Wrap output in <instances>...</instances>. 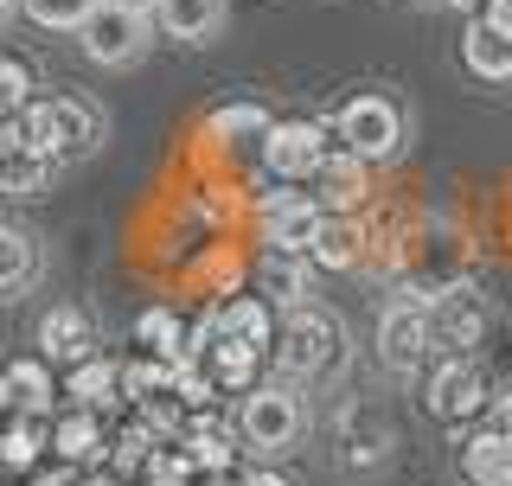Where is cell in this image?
Returning <instances> with one entry per match:
<instances>
[{
	"label": "cell",
	"mask_w": 512,
	"mask_h": 486,
	"mask_svg": "<svg viewBox=\"0 0 512 486\" xmlns=\"http://www.w3.org/2000/svg\"><path fill=\"white\" fill-rule=\"evenodd\" d=\"M346 320L333 314V307H288L276 320V346H269V359H276L282 384H333L346 371Z\"/></svg>",
	"instance_id": "1"
},
{
	"label": "cell",
	"mask_w": 512,
	"mask_h": 486,
	"mask_svg": "<svg viewBox=\"0 0 512 486\" xmlns=\"http://www.w3.org/2000/svg\"><path fill=\"white\" fill-rule=\"evenodd\" d=\"M301 429H308V410H301L295 384H256L244 397V410H237V435L250 442V455L276 461L288 448L301 442Z\"/></svg>",
	"instance_id": "2"
},
{
	"label": "cell",
	"mask_w": 512,
	"mask_h": 486,
	"mask_svg": "<svg viewBox=\"0 0 512 486\" xmlns=\"http://www.w3.org/2000/svg\"><path fill=\"white\" fill-rule=\"evenodd\" d=\"M333 135H340V148L359 154L365 167H384V160L404 148V109L384 90H359L340 116H333Z\"/></svg>",
	"instance_id": "3"
},
{
	"label": "cell",
	"mask_w": 512,
	"mask_h": 486,
	"mask_svg": "<svg viewBox=\"0 0 512 486\" xmlns=\"http://www.w3.org/2000/svg\"><path fill=\"white\" fill-rule=\"evenodd\" d=\"M423 403L442 416L448 429H455V442H468V435H474V416L493 410V378H487V365L468 359V352H461V359H442L436 371H429Z\"/></svg>",
	"instance_id": "4"
},
{
	"label": "cell",
	"mask_w": 512,
	"mask_h": 486,
	"mask_svg": "<svg viewBox=\"0 0 512 486\" xmlns=\"http://www.w3.org/2000/svg\"><path fill=\"white\" fill-rule=\"evenodd\" d=\"M378 359L397 378H423V365L436 359V327H429V295H397L378 320Z\"/></svg>",
	"instance_id": "5"
},
{
	"label": "cell",
	"mask_w": 512,
	"mask_h": 486,
	"mask_svg": "<svg viewBox=\"0 0 512 486\" xmlns=\"http://www.w3.org/2000/svg\"><path fill=\"white\" fill-rule=\"evenodd\" d=\"M327 154H333V148H327V128L308 122V116L276 122V128H269V141H263V167H269V180H282V186L314 180Z\"/></svg>",
	"instance_id": "6"
},
{
	"label": "cell",
	"mask_w": 512,
	"mask_h": 486,
	"mask_svg": "<svg viewBox=\"0 0 512 486\" xmlns=\"http://www.w3.org/2000/svg\"><path fill=\"white\" fill-rule=\"evenodd\" d=\"M77 39H84L90 64H135L141 52H148V39H154V20L148 13H122V7L103 0V7L77 26Z\"/></svg>",
	"instance_id": "7"
},
{
	"label": "cell",
	"mask_w": 512,
	"mask_h": 486,
	"mask_svg": "<svg viewBox=\"0 0 512 486\" xmlns=\"http://www.w3.org/2000/svg\"><path fill=\"white\" fill-rule=\"evenodd\" d=\"M320 199L314 192H263V237H269V250H282V256H308V243L320 231Z\"/></svg>",
	"instance_id": "8"
},
{
	"label": "cell",
	"mask_w": 512,
	"mask_h": 486,
	"mask_svg": "<svg viewBox=\"0 0 512 486\" xmlns=\"http://www.w3.org/2000/svg\"><path fill=\"white\" fill-rule=\"evenodd\" d=\"M192 359L212 371V384H218L224 397H250V391H256V371H263L269 352L237 346V339H224V333H212V327H199V333H192Z\"/></svg>",
	"instance_id": "9"
},
{
	"label": "cell",
	"mask_w": 512,
	"mask_h": 486,
	"mask_svg": "<svg viewBox=\"0 0 512 486\" xmlns=\"http://www.w3.org/2000/svg\"><path fill=\"white\" fill-rule=\"evenodd\" d=\"M429 327H436V352L461 359L487 333V301L474 288H442V295H429Z\"/></svg>",
	"instance_id": "10"
},
{
	"label": "cell",
	"mask_w": 512,
	"mask_h": 486,
	"mask_svg": "<svg viewBox=\"0 0 512 486\" xmlns=\"http://www.w3.org/2000/svg\"><path fill=\"white\" fill-rule=\"evenodd\" d=\"M39 359L45 365H84V359H96V327H90V314L84 307H45V320H39Z\"/></svg>",
	"instance_id": "11"
},
{
	"label": "cell",
	"mask_w": 512,
	"mask_h": 486,
	"mask_svg": "<svg viewBox=\"0 0 512 486\" xmlns=\"http://www.w3.org/2000/svg\"><path fill=\"white\" fill-rule=\"evenodd\" d=\"M52 461H64V467H96V461H109L103 416H96V410H77V403H64V410L52 416Z\"/></svg>",
	"instance_id": "12"
},
{
	"label": "cell",
	"mask_w": 512,
	"mask_h": 486,
	"mask_svg": "<svg viewBox=\"0 0 512 486\" xmlns=\"http://www.w3.org/2000/svg\"><path fill=\"white\" fill-rule=\"evenodd\" d=\"M365 180H372V167H365L359 154H346V148H333L327 160H320V173H314V199H320V212H359L365 205Z\"/></svg>",
	"instance_id": "13"
},
{
	"label": "cell",
	"mask_w": 512,
	"mask_h": 486,
	"mask_svg": "<svg viewBox=\"0 0 512 486\" xmlns=\"http://www.w3.org/2000/svg\"><path fill=\"white\" fill-rule=\"evenodd\" d=\"M0 397L13 416H58V378L45 359H13L0 371Z\"/></svg>",
	"instance_id": "14"
},
{
	"label": "cell",
	"mask_w": 512,
	"mask_h": 486,
	"mask_svg": "<svg viewBox=\"0 0 512 486\" xmlns=\"http://www.w3.org/2000/svg\"><path fill=\"white\" fill-rule=\"evenodd\" d=\"M52 455V416H13L0 429V474L7 480H32Z\"/></svg>",
	"instance_id": "15"
},
{
	"label": "cell",
	"mask_w": 512,
	"mask_h": 486,
	"mask_svg": "<svg viewBox=\"0 0 512 486\" xmlns=\"http://www.w3.org/2000/svg\"><path fill=\"white\" fill-rule=\"evenodd\" d=\"M205 327L224 333V339H237V346L269 352V346H276V307H269L263 295H237L231 307H212V314H205Z\"/></svg>",
	"instance_id": "16"
},
{
	"label": "cell",
	"mask_w": 512,
	"mask_h": 486,
	"mask_svg": "<svg viewBox=\"0 0 512 486\" xmlns=\"http://www.w3.org/2000/svg\"><path fill=\"white\" fill-rule=\"evenodd\" d=\"M20 141L45 160H71V116H64V96H32L20 109Z\"/></svg>",
	"instance_id": "17"
},
{
	"label": "cell",
	"mask_w": 512,
	"mask_h": 486,
	"mask_svg": "<svg viewBox=\"0 0 512 486\" xmlns=\"http://www.w3.org/2000/svg\"><path fill=\"white\" fill-rule=\"evenodd\" d=\"M461 474H468V486H512V435L500 423L474 429L461 442Z\"/></svg>",
	"instance_id": "18"
},
{
	"label": "cell",
	"mask_w": 512,
	"mask_h": 486,
	"mask_svg": "<svg viewBox=\"0 0 512 486\" xmlns=\"http://www.w3.org/2000/svg\"><path fill=\"white\" fill-rule=\"evenodd\" d=\"M64 397L77 403V410H96V416H109L122 403V365L116 359H84V365H71L64 371Z\"/></svg>",
	"instance_id": "19"
},
{
	"label": "cell",
	"mask_w": 512,
	"mask_h": 486,
	"mask_svg": "<svg viewBox=\"0 0 512 486\" xmlns=\"http://www.w3.org/2000/svg\"><path fill=\"white\" fill-rule=\"evenodd\" d=\"M154 26L167 32L173 45H205V39H218V26H224V0H160Z\"/></svg>",
	"instance_id": "20"
},
{
	"label": "cell",
	"mask_w": 512,
	"mask_h": 486,
	"mask_svg": "<svg viewBox=\"0 0 512 486\" xmlns=\"http://www.w3.org/2000/svg\"><path fill=\"white\" fill-rule=\"evenodd\" d=\"M205 128H212V141L224 154H256V160H263V141H269L276 122H269V109H256V103H224Z\"/></svg>",
	"instance_id": "21"
},
{
	"label": "cell",
	"mask_w": 512,
	"mask_h": 486,
	"mask_svg": "<svg viewBox=\"0 0 512 486\" xmlns=\"http://www.w3.org/2000/svg\"><path fill=\"white\" fill-rule=\"evenodd\" d=\"M45 256H39V237L32 231H13V224H0V301H20L32 282H39Z\"/></svg>",
	"instance_id": "22"
},
{
	"label": "cell",
	"mask_w": 512,
	"mask_h": 486,
	"mask_svg": "<svg viewBox=\"0 0 512 486\" xmlns=\"http://www.w3.org/2000/svg\"><path fill=\"white\" fill-rule=\"evenodd\" d=\"M180 448H186V461L199 467V474H231V461H237L231 429H224V416H212V410H199V416L186 423Z\"/></svg>",
	"instance_id": "23"
},
{
	"label": "cell",
	"mask_w": 512,
	"mask_h": 486,
	"mask_svg": "<svg viewBox=\"0 0 512 486\" xmlns=\"http://www.w3.org/2000/svg\"><path fill=\"white\" fill-rule=\"evenodd\" d=\"M359 256H365V231H359V224H352L346 212L320 218V231L308 243V263L314 269H359Z\"/></svg>",
	"instance_id": "24"
},
{
	"label": "cell",
	"mask_w": 512,
	"mask_h": 486,
	"mask_svg": "<svg viewBox=\"0 0 512 486\" xmlns=\"http://www.w3.org/2000/svg\"><path fill=\"white\" fill-rule=\"evenodd\" d=\"M461 64H468L474 77H487V84H512V39L493 32L487 20H474L461 32Z\"/></svg>",
	"instance_id": "25"
},
{
	"label": "cell",
	"mask_w": 512,
	"mask_h": 486,
	"mask_svg": "<svg viewBox=\"0 0 512 486\" xmlns=\"http://www.w3.org/2000/svg\"><path fill=\"white\" fill-rule=\"evenodd\" d=\"M135 346L148 352V359H167V365L192 359V333H186V320L173 314V307H148V314L135 320Z\"/></svg>",
	"instance_id": "26"
},
{
	"label": "cell",
	"mask_w": 512,
	"mask_h": 486,
	"mask_svg": "<svg viewBox=\"0 0 512 486\" xmlns=\"http://www.w3.org/2000/svg\"><path fill=\"white\" fill-rule=\"evenodd\" d=\"M308 256H282V250H269L263 256V269H256V288H263V301L269 307H301V295H308Z\"/></svg>",
	"instance_id": "27"
},
{
	"label": "cell",
	"mask_w": 512,
	"mask_h": 486,
	"mask_svg": "<svg viewBox=\"0 0 512 486\" xmlns=\"http://www.w3.org/2000/svg\"><path fill=\"white\" fill-rule=\"evenodd\" d=\"M58 167H64V160H45V154H32V148H13V154H0V192H13V199H39V192L58 180Z\"/></svg>",
	"instance_id": "28"
},
{
	"label": "cell",
	"mask_w": 512,
	"mask_h": 486,
	"mask_svg": "<svg viewBox=\"0 0 512 486\" xmlns=\"http://www.w3.org/2000/svg\"><path fill=\"white\" fill-rule=\"evenodd\" d=\"M160 448V435L148 429V423H122L116 435H109V474H141V467H148V455Z\"/></svg>",
	"instance_id": "29"
},
{
	"label": "cell",
	"mask_w": 512,
	"mask_h": 486,
	"mask_svg": "<svg viewBox=\"0 0 512 486\" xmlns=\"http://www.w3.org/2000/svg\"><path fill=\"white\" fill-rule=\"evenodd\" d=\"M218 384H212V371H205L199 359H180V365H173V403H180V410H192V416H199V410H218Z\"/></svg>",
	"instance_id": "30"
},
{
	"label": "cell",
	"mask_w": 512,
	"mask_h": 486,
	"mask_svg": "<svg viewBox=\"0 0 512 486\" xmlns=\"http://www.w3.org/2000/svg\"><path fill=\"white\" fill-rule=\"evenodd\" d=\"M96 7H103V0H20V13L45 32H77Z\"/></svg>",
	"instance_id": "31"
},
{
	"label": "cell",
	"mask_w": 512,
	"mask_h": 486,
	"mask_svg": "<svg viewBox=\"0 0 512 486\" xmlns=\"http://www.w3.org/2000/svg\"><path fill=\"white\" fill-rule=\"evenodd\" d=\"M122 397H128V403L173 397V365H167V359H135V365H122Z\"/></svg>",
	"instance_id": "32"
},
{
	"label": "cell",
	"mask_w": 512,
	"mask_h": 486,
	"mask_svg": "<svg viewBox=\"0 0 512 486\" xmlns=\"http://www.w3.org/2000/svg\"><path fill=\"white\" fill-rule=\"evenodd\" d=\"M141 486H199V467L186 461L180 442H160L148 455V467H141Z\"/></svg>",
	"instance_id": "33"
},
{
	"label": "cell",
	"mask_w": 512,
	"mask_h": 486,
	"mask_svg": "<svg viewBox=\"0 0 512 486\" xmlns=\"http://www.w3.org/2000/svg\"><path fill=\"white\" fill-rule=\"evenodd\" d=\"M64 116H71V160L96 154V141H103V109H96V103H84V96H71V90H64Z\"/></svg>",
	"instance_id": "34"
},
{
	"label": "cell",
	"mask_w": 512,
	"mask_h": 486,
	"mask_svg": "<svg viewBox=\"0 0 512 486\" xmlns=\"http://www.w3.org/2000/svg\"><path fill=\"white\" fill-rule=\"evenodd\" d=\"M32 103V64L20 52H0V116H20Z\"/></svg>",
	"instance_id": "35"
},
{
	"label": "cell",
	"mask_w": 512,
	"mask_h": 486,
	"mask_svg": "<svg viewBox=\"0 0 512 486\" xmlns=\"http://www.w3.org/2000/svg\"><path fill=\"white\" fill-rule=\"evenodd\" d=\"M141 423H148L160 442H180L186 435V416H180V403L173 397H154V403H141Z\"/></svg>",
	"instance_id": "36"
},
{
	"label": "cell",
	"mask_w": 512,
	"mask_h": 486,
	"mask_svg": "<svg viewBox=\"0 0 512 486\" xmlns=\"http://www.w3.org/2000/svg\"><path fill=\"white\" fill-rule=\"evenodd\" d=\"M84 474H77V467H64V461H52V467H39V474H32V486H77Z\"/></svg>",
	"instance_id": "37"
},
{
	"label": "cell",
	"mask_w": 512,
	"mask_h": 486,
	"mask_svg": "<svg viewBox=\"0 0 512 486\" xmlns=\"http://www.w3.org/2000/svg\"><path fill=\"white\" fill-rule=\"evenodd\" d=\"M13 148H26V141H20V116H0V154H13Z\"/></svg>",
	"instance_id": "38"
},
{
	"label": "cell",
	"mask_w": 512,
	"mask_h": 486,
	"mask_svg": "<svg viewBox=\"0 0 512 486\" xmlns=\"http://www.w3.org/2000/svg\"><path fill=\"white\" fill-rule=\"evenodd\" d=\"M77 486H128V480H122V474H109V467H90V474L77 480Z\"/></svg>",
	"instance_id": "39"
},
{
	"label": "cell",
	"mask_w": 512,
	"mask_h": 486,
	"mask_svg": "<svg viewBox=\"0 0 512 486\" xmlns=\"http://www.w3.org/2000/svg\"><path fill=\"white\" fill-rule=\"evenodd\" d=\"M493 423L512 435V391H506V397H493Z\"/></svg>",
	"instance_id": "40"
},
{
	"label": "cell",
	"mask_w": 512,
	"mask_h": 486,
	"mask_svg": "<svg viewBox=\"0 0 512 486\" xmlns=\"http://www.w3.org/2000/svg\"><path fill=\"white\" fill-rule=\"evenodd\" d=\"M109 7H122V13H148V20H154V7H160V0H109Z\"/></svg>",
	"instance_id": "41"
},
{
	"label": "cell",
	"mask_w": 512,
	"mask_h": 486,
	"mask_svg": "<svg viewBox=\"0 0 512 486\" xmlns=\"http://www.w3.org/2000/svg\"><path fill=\"white\" fill-rule=\"evenodd\" d=\"M244 486H288L282 474H269V467H256V474H244Z\"/></svg>",
	"instance_id": "42"
},
{
	"label": "cell",
	"mask_w": 512,
	"mask_h": 486,
	"mask_svg": "<svg viewBox=\"0 0 512 486\" xmlns=\"http://www.w3.org/2000/svg\"><path fill=\"white\" fill-rule=\"evenodd\" d=\"M13 7H20V0H0V20H7V13H13Z\"/></svg>",
	"instance_id": "43"
},
{
	"label": "cell",
	"mask_w": 512,
	"mask_h": 486,
	"mask_svg": "<svg viewBox=\"0 0 512 486\" xmlns=\"http://www.w3.org/2000/svg\"><path fill=\"white\" fill-rule=\"evenodd\" d=\"M416 7H448V0H416Z\"/></svg>",
	"instance_id": "44"
},
{
	"label": "cell",
	"mask_w": 512,
	"mask_h": 486,
	"mask_svg": "<svg viewBox=\"0 0 512 486\" xmlns=\"http://www.w3.org/2000/svg\"><path fill=\"white\" fill-rule=\"evenodd\" d=\"M13 486H32V480H13Z\"/></svg>",
	"instance_id": "45"
}]
</instances>
